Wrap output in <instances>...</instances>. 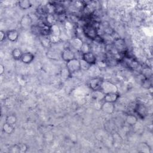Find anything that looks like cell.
I'll use <instances>...</instances> for the list:
<instances>
[{"label": "cell", "instance_id": "9c48e42d", "mask_svg": "<svg viewBox=\"0 0 153 153\" xmlns=\"http://www.w3.org/2000/svg\"><path fill=\"white\" fill-rule=\"evenodd\" d=\"M101 110L104 113L108 114H111L114 112L115 110V105L114 103H110V102H104V103L101 106Z\"/></svg>", "mask_w": 153, "mask_h": 153}, {"label": "cell", "instance_id": "52a82bcc", "mask_svg": "<svg viewBox=\"0 0 153 153\" xmlns=\"http://www.w3.org/2000/svg\"><path fill=\"white\" fill-rule=\"evenodd\" d=\"M82 59L91 66L93 65H95L97 61V58L96 55H95L94 53L91 52V51L83 53Z\"/></svg>", "mask_w": 153, "mask_h": 153}, {"label": "cell", "instance_id": "2e32d148", "mask_svg": "<svg viewBox=\"0 0 153 153\" xmlns=\"http://www.w3.org/2000/svg\"><path fill=\"white\" fill-rule=\"evenodd\" d=\"M3 131L7 135H10L14 131V127L13 125H11L6 122L3 126Z\"/></svg>", "mask_w": 153, "mask_h": 153}, {"label": "cell", "instance_id": "7402d4cb", "mask_svg": "<svg viewBox=\"0 0 153 153\" xmlns=\"http://www.w3.org/2000/svg\"><path fill=\"white\" fill-rule=\"evenodd\" d=\"M61 33V30L56 24H55V25H52V26H51V34H50L60 37Z\"/></svg>", "mask_w": 153, "mask_h": 153}, {"label": "cell", "instance_id": "d4e9b609", "mask_svg": "<svg viewBox=\"0 0 153 153\" xmlns=\"http://www.w3.org/2000/svg\"><path fill=\"white\" fill-rule=\"evenodd\" d=\"M71 75L70 74V73L69 72V71H68V69H66V68L62 71V78H65V79H66V78L68 77V76H71Z\"/></svg>", "mask_w": 153, "mask_h": 153}, {"label": "cell", "instance_id": "5b68a950", "mask_svg": "<svg viewBox=\"0 0 153 153\" xmlns=\"http://www.w3.org/2000/svg\"><path fill=\"white\" fill-rule=\"evenodd\" d=\"M61 58L66 62L76 58L75 53L69 47L65 48L63 50L61 53Z\"/></svg>", "mask_w": 153, "mask_h": 153}, {"label": "cell", "instance_id": "ac0fdd59", "mask_svg": "<svg viewBox=\"0 0 153 153\" xmlns=\"http://www.w3.org/2000/svg\"><path fill=\"white\" fill-rule=\"evenodd\" d=\"M40 42L42 45L45 48H49L52 46V42H51L49 38H47L44 36H41L40 38Z\"/></svg>", "mask_w": 153, "mask_h": 153}, {"label": "cell", "instance_id": "5bb4252c", "mask_svg": "<svg viewBox=\"0 0 153 153\" xmlns=\"http://www.w3.org/2000/svg\"><path fill=\"white\" fill-rule=\"evenodd\" d=\"M6 34H7V38L12 42L16 41L19 36V33L16 30H9L6 32Z\"/></svg>", "mask_w": 153, "mask_h": 153}, {"label": "cell", "instance_id": "ba28073f", "mask_svg": "<svg viewBox=\"0 0 153 153\" xmlns=\"http://www.w3.org/2000/svg\"><path fill=\"white\" fill-rule=\"evenodd\" d=\"M32 19L28 14L24 15L22 17L21 20L20 22L21 27L25 30H27L31 27H32Z\"/></svg>", "mask_w": 153, "mask_h": 153}, {"label": "cell", "instance_id": "d6986e66", "mask_svg": "<svg viewBox=\"0 0 153 153\" xmlns=\"http://www.w3.org/2000/svg\"><path fill=\"white\" fill-rule=\"evenodd\" d=\"M126 120V122L127 124L131 125V126H133V125H135L137 123L138 118L135 115H132V114H129L127 116Z\"/></svg>", "mask_w": 153, "mask_h": 153}, {"label": "cell", "instance_id": "f1b7e54d", "mask_svg": "<svg viewBox=\"0 0 153 153\" xmlns=\"http://www.w3.org/2000/svg\"><path fill=\"white\" fill-rule=\"evenodd\" d=\"M4 71H5L4 66H3V65L1 64V65H0V75H2L4 74Z\"/></svg>", "mask_w": 153, "mask_h": 153}, {"label": "cell", "instance_id": "e0dca14e", "mask_svg": "<svg viewBox=\"0 0 153 153\" xmlns=\"http://www.w3.org/2000/svg\"><path fill=\"white\" fill-rule=\"evenodd\" d=\"M23 53L22 52V51L20 48H15L12 51V57L13 58V59L14 60L19 61V60L21 59L22 56L23 55Z\"/></svg>", "mask_w": 153, "mask_h": 153}, {"label": "cell", "instance_id": "4fadbf2b", "mask_svg": "<svg viewBox=\"0 0 153 153\" xmlns=\"http://www.w3.org/2000/svg\"><path fill=\"white\" fill-rule=\"evenodd\" d=\"M35 58V56L34 54H32L31 52H25L23 53V55L22 56V58L20 61L25 64H30L34 61Z\"/></svg>", "mask_w": 153, "mask_h": 153}, {"label": "cell", "instance_id": "cb8c5ba5", "mask_svg": "<svg viewBox=\"0 0 153 153\" xmlns=\"http://www.w3.org/2000/svg\"><path fill=\"white\" fill-rule=\"evenodd\" d=\"M80 67H81V70H83V71H87L88 70L90 67L91 66V65H90L89 64H87L86 62H85L84 60H83L82 59L81 60H80Z\"/></svg>", "mask_w": 153, "mask_h": 153}, {"label": "cell", "instance_id": "30bf717a", "mask_svg": "<svg viewBox=\"0 0 153 153\" xmlns=\"http://www.w3.org/2000/svg\"><path fill=\"white\" fill-rule=\"evenodd\" d=\"M120 95L118 93H110L105 94L104 97L103 98V100H104V102H107L114 104L118 99Z\"/></svg>", "mask_w": 153, "mask_h": 153}, {"label": "cell", "instance_id": "8fae6325", "mask_svg": "<svg viewBox=\"0 0 153 153\" xmlns=\"http://www.w3.org/2000/svg\"><path fill=\"white\" fill-rule=\"evenodd\" d=\"M135 111L136 113L142 118H144L145 117L147 116L148 113L146 107H145L143 104H136L135 108Z\"/></svg>", "mask_w": 153, "mask_h": 153}, {"label": "cell", "instance_id": "484cf974", "mask_svg": "<svg viewBox=\"0 0 153 153\" xmlns=\"http://www.w3.org/2000/svg\"><path fill=\"white\" fill-rule=\"evenodd\" d=\"M10 151L12 152H20V147H19V145H13L12 148Z\"/></svg>", "mask_w": 153, "mask_h": 153}, {"label": "cell", "instance_id": "277c9868", "mask_svg": "<svg viewBox=\"0 0 153 153\" xmlns=\"http://www.w3.org/2000/svg\"><path fill=\"white\" fill-rule=\"evenodd\" d=\"M100 91L104 94L110 93H117L118 88L115 84L108 81H104L102 84Z\"/></svg>", "mask_w": 153, "mask_h": 153}, {"label": "cell", "instance_id": "603a6c76", "mask_svg": "<svg viewBox=\"0 0 153 153\" xmlns=\"http://www.w3.org/2000/svg\"><path fill=\"white\" fill-rule=\"evenodd\" d=\"M139 151L142 152H150V147L149 146L146 144V143H141L139 146Z\"/></svg>", "mask_w": 153, "mask_h": 153}, {"label": "cell", "instance_id": "6da1fadb", "mask_svg": "<svg viewBox=\"0 0 153 153\" xmlns=\"http://www.w3.org/2000/svg\"><path fill=\"white\" fill-rule=\"evenodd\" d=\"M83 32L86 38L92 40H95L98 36L97 28L92 24L85 25L83 28Z\"/></svg>", "mask_w": 153, "mask_h": 153}, {"label": "cell", "instance_id": "44dd1931", "mask_svg": "<svg viewBox=\"0 0 153 153\" xmlns=\"http://www.w3.org/2000/svg\"><path fill=\"white\" fill-rule=\"evenodd\" d=\"M17 117L14 114H10L8 115L6 118V122L8 124H10L11 125H14L17 122Z\"/></svg>", "mask_w": 153, "mask_h": 153}, {"label": "cell", "instance_id": "83f0119b", "mask_svg": "<svg viewBox=\"0 0 153 153\" xmlns=\"http://www.w3.org/2000/svg\"><path fill=\"white\" fill-rule=\"evenodd\" d=\"M19 147H20L21 152H27V151L28 149V147L27 146V145H25V144H19Z\"/></svg>", "mask_w": 153, "mask_h": 153}, {"label": "cell", "instance_id": "4316f807", "mask_svg": "<svg viewBox=\"0 0 153 153\" xmlns=\"http://www.w3.org/2000/svg\"><path fill=\"white\" fill-rule=\"evenodd\" d=\"M7 38V34L6 32H5L3 31H0V41L1 43L3 42Z\"/></svg>", "mask_w": 153, "mask_h": 153}, {"label": "cell", "instance_id": "3957f363", "mask_svg": "<svg viewBox=\"0 0 153 153\" xmlns=\"http://www.w3.org/2000/svg\"><path fill=\"white\" fill-rule=\"evenodd\" d=\"M66 67L71 75L81 70L80 61L79 59L75 58L66 62Z\"/></svg>", "mask_w": 153, "mask_h": 153}, {"label": "cell", "instance_id": "8992f818", "mask_svg": "<svg viewBox=\"0 0 153 153\" xmlns=\"http://www.w3.org/2000/svg\"><path fill=\"white\" fill-rule=\"evenodd\" d=\"M104 80L102 79L99 77L93 78L90 80L89 82V86L90 88L93 91H98L100 90L102 84Z\"/></svg>", "mask_w": 153, "mask_h": 153}, {"label": "cell", "instance_id": "7a4b0ae2", "mask_svg": "<svg viewBox=\"0 0 153 153\" xmlns=\"http://www.w3.org/2000/svg\"><path fill=\"white\" fill-rule=\"evenodd\" d=\"M113 45L118 55H124L126 53V43L123 38H117L114 39L113 42Z\"/></svg>", "mask_w": 153, "mask_h": 153}, {"label": "cell", "instance_id": "ffe728a7", "mask_svg": "<svg viewBox=\"0 0 153 153\" xmlns=\"http://www.w3.org/2000/svg\"><path fill=\"white\" fill-rule=\"evenodd\" d=\"M46 19V23H47L50 26H52V25L56 24V19L53 14H48L45 17Z\"/></svg>", "mask_w": 153, "mask_h": 153}, {"label": "cell", "instance_id": "9a60e30c", "mask_svg": "<svg viewBox=\"0 0 153 153\" xmlns=\"http://www.w3.org/2000/svg\"><path fill=\"white\" fill-rule=\"evenodd\" d=\"M18 6L21 9L25 10L30 9L32 6V4L29 0H23L18 2Z\"/></svg>", "mask_w": 153, "mask_h": 153}, {"label": "cell", "instance_id": "7c38bea8", "mask_svg": "<svg viewBox=\"0 0 153 153\" xmlns=\"http://www.w3.org/2000/svg\"><path fill=\"white\" fill-rule=\"evenodd\" d=\"M84 43L83 40L79 37L73 38L70 41V44L71 47L76 50H81Z\"/></svg>", "mask_w": 153, "mask_h": 153}]
</instances>
